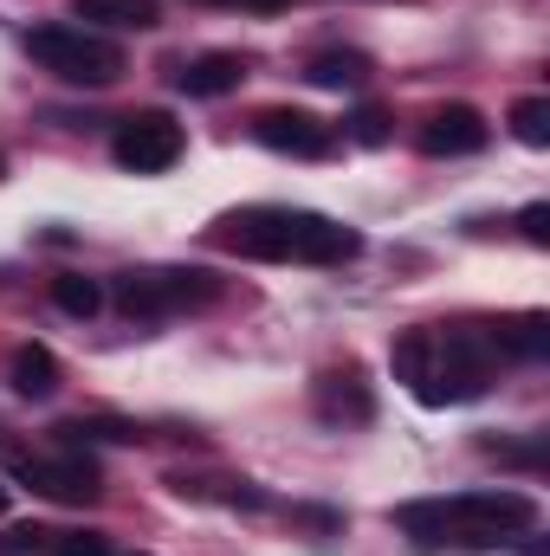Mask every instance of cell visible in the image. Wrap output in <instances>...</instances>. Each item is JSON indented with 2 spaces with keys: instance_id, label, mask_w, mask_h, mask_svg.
<instances>
[{
  "instance_id": "obj_13",
  "label": "cell",
  "mask_w": 550,
  "mask_h": 556,
  "mask_svg": "<svg viewBox=\"0 0 550 556\" xmlns=\"http://www.w3.org/2000/svg\"><path fill=\"white\" fill-rule=\"evenodd\" d=\"M492 350L499 363H545L550 356V317L545 311H518V317H492Z\"/></svg>"
},
{
  "instance_id": "obj_1",
  "label": "cell",
  "mask_w": 550,
  "mask_h": 556,
  "mask_svg": "<svg viewBox=\"0 0 550 556\" xmlns=\"http://www.w3.org/2000/svg\"><path fill=\"white\" fill-rule=\"evenodd\" d=\"M389 363H396V382L421 408H466L505 369L486 324H414L396 337Z\"/></svg>"
},
{
  "instance_id": "obj_9",
  "label": "cell",
  "mask_w": 550,
  "mask_h": 556,
  "mask_svg": "<svg viewBox=\"0 0 550 556\" xmlns=\"http://www.w3.org/2000/svg\"><path fill=\"white\" fill-rule=\"evenodd\" d=\"M253 137L266 142V149H278V155H304V162H317V155L337 149V130H330L324 117L298 111V104H273V111H260V117H253Z\"/></svg>"
},
{
  "instance_id": "obj_25",
  "label": "cell",
  "mask_w": 550,
  "mask_h": 556,
  "mask_svg": "<svg viewBox=\"0 0 550 556\" xmlns=\"http://www.w3.org/2000/svg\"><path fill=\"white\" fill-rule=\"evenodd\" d=\"M240 7H253V13H278V7H291V0H240Z\"/></svg>"
},
{
  "instance_id": "obj_27",
  "label": "cell",
  "mask_w": 550,
  "mask_h": 556,
  "mask_svg": "<svg viewBox=\"0 0 550 556\" xmlns=\"http://www.w3.org/2000/svg\"><path fill=\"white\" fill-rule=\"evenodd\" d=\"M201 7H227V0H201Z\"/></svg>"
},
{
  "instance_id": "obj_3",
  "label": "cell",
  "mask_w": 550,
  "mask_h": 556,
  "mask_svg": "<svg viewBox=\"0 0 550 556\" xmlns=\"http://www.w3.org/2000/svg\"><path fill=\"white\" fill-rule=\"evenodd\" d=\"M208 247L260 260V266H343V260L363 253V233L343 227V220H330V214H311V207L253 201V207L221 214L208 227Z\"/></svg>"
},
{
  "instance_id": "obj_4",
  "label": "cell",
  "mask_w": 550,
  "mask_h": 556,
  "mask_svg": "<svg viewBox=\"0 0 550 556\" xmlns=\"http://www.w3.org/2000/svg\"><path fill=\"white\" fill-rule=\"evenodd\" d=\"M26 52H33L52 78H65V85H91V91H104V85L124 78V46L104 39V33H91V26H65V20H52V26H26Z\"/></svg>"
},
{
  "instance_id": "obj_14",
  "label": "cell",
  "mask_w": 550,
  "mask_h": 556,
  "mask_svg": "<svg viewBox=\"0 0 550 556\" xmlns=\"http://www.w3.org/2000/svg\"><path fill=\"white\" fill-rule=\"evenodd\" d=\"M52 440L59 446H98V440H117V446H137V440H149V427L142 420H124V415H78V420H59L52 427Z\"/></svg>"
},
{
  "instance_id": "obj_10",
  "label": "cell",
  "mask_w": 550,
  "mask_h": 556,
  "mask_svg": "<svg viewBox=\"0 0 550 556\" xmlns=\"http://www.w3.org/2000/svg\"><path fill=\"white\" fill-rule=\"evenodd\" d=\"M492 142V124L473 111V104H440V111H427V124H421V149L427 155H479Z\"/></svg>"
},
{
  "instance_id": "obj_2",
  "label": "cell",
  "mask_w": 550,
  "mask_h": 556,
  "mask_svg": "<svg viewBox=\"0 0 550 556\" xmlns=\"http://www.w3.org/2000/svg\"><path fill=\"white\" fill-rule=\"evenodd\" d=\"M538 525V498L512 485L486 492H447V498H409L396 505V531L421 556H466V551H499Z\"/></svg>"
},
{
  "instance_id": "obj_28",
  "label": "cell",
  "mask_w": 550,
  "mask_h": 556,
  "mask_svg": "<svg viewBox=\"0 0 550 556\" xmlns=\"http://www.w3.org/2000/svg\"><path fill=\"white\" fill-rule=\"evenodd\" d=\"M137 556H142V551H137Z\"/></svg>"
},
{
  "instance_id": "obj_26",
  "label": "cell",
  "mask_w": 550,
  "mask_h": 556,
  "mask_svg": "<svg viewBox=\"0 0 550 556\" xmlns=\"http://www.w3.org/2000/svg\"><path fill=\"white\" fill-rule=\"evenodd\" d=\"M0 518H7V485H0Z\"/></svg>"
},
{
  "instance_id": "obj_6",
  "label": "cell",
  "mask_w": 550,
  "mask_h": 556,
  "mask_svg": "<svg viewBox=\"0 0 550 556\" xmlns=\"http://www.w3.org/2000/svg\"><path fill=\"white\" fill-rule=\"evenodd\" d=\"M7 479H20L26 492H39L52 505H98V492H104V466L85 446H59V453L13 446L7 453Z\"/></svg>"
},
{
  "instance_id": "obj_18",
  "label": "cell",
  "mask_w": 550,
  "mask_h": 556,
  "mask_svg": "<svg viewBox=\"0 0 550 556\" xmlns=\"http://www.w3.org/2000/svg\"><path fill=\"white\" fill-rule=\"evenodd\" d=\"M52 304L65 311V317H98L104 311V285L85 273H59L52 278Z\"/></svg>"
},
{
  "instance_id": "obj_8",
  "label": "cell",
  "mask_w": 550,
  "mask_h": 556,
  "mask_svg": "<svg viewBox=\"0 0 550 556\" xmlns=\"http://www.w3.org/2000/svg\"><path fill=\"white\" fill-rule=\"evenodd\" d=\"M311 415L324 420V427H370V420H376V389H370L363 363H330V369H317V382H311Z\"/></svg>"
},
{
  "instance_id": "obj_16",
  "label": "cell",
  "mask_w": 550,
  "mask_h": 556,
  "mask_svg": "<svg viewBox=\"0 0 550 556\" xmlns=\"http://www.w3.org/2000/svg\"><path fill=\"white\" fill-rule=\"evenodd\" d=\"M72 13L85 26H117V33H149L162 26V7L155 0H72Z\"/></svg>"
},
{
  "instance_id": "obj_21",
  "label": "cell",
  "mask_w": 550,
  "mask_h": 556,
  "mask_svg": "<svg viewBox=\"0 0 550 556\" xmlns=\"http://www.w3.org/2000/svg\"><path fill=\"white\" fill-rule=\"evenodd\" d=\"M46 556H117L104 531H46Z\"/></svg>"
},
{
  "instance_id": "obj_24",
  "label": "cell",
  "mask_w": 550,
  "mask_h": 556,
  "mask_svg": "<svg viewBox=\"0 0 550 556\" xmlns=\"http://www.w3.org/2000/svg\"><path fill=\"white\" fill-rule=\"evenodd\" d=\"M518 233H525L532 247H550V201H532V207L518 214Z\"/></svg>"
},
{
  "instance_id": "obj_11",
  "label": "cell",
  "mask_w": 550,
  "mask_h": 556,
  "mask_svg": "<svg viewBox=\"0 0 550 556\" xmlns=\"http://www.w3.org/2000/svg\"><path fill=\"white\" fill-rule=\"evenodd\" d=\"M240 78H247V59L240 52H201V59H182L168 72V85L182 98H227V91H240Z\"/></svg>"
},
{
  "instance_id": "obj_5",
  "label": "cell",
  "mask_w": 550,
  "mask_h": 556,
  "mask_svg": "<svg viewBox=\"0 0 550 556\" xmlns=\"http://www.w3.org/2000/svg\"><path fill=\"white\" fill-rule=\"evenodd\" d=\"M111 298L137 317V324H162L175 311H201L221 298V278L201 273V266H137V273H117Z\"/></svg>"
},
{
  "instance_id": "obj_7",
  "label": "cell",
  "mask_w": 550,
  "mask_h": 556,
  "mask_svg": "<svg viewBox=\"0 0 550 556\" xmlns=\"http://www.w3.org/2000/svg\"><path fill=\"white\" fill-rule=\"evenodd\" d=\"M182 149H188V130H182L168 111H137V117H124V124L111 130V155H117V168H130V175H168V168L182 162Z\"/></svg>"
},
{
  "instance_id": "obj_17",
  "label": "cell",
  "mask_w": 550,
  "mask_h": 556,
  "mask_svg": "<svg viewBox=\"0 0 550 556\" xmlns=\"http://www.w3.org/2000/svg\"><path fill=\"white\" fill-rule=\"evenodd\" d=\"M370 52H317L311 65H304V78L317 85V91H363L370 85Z\"/></svg>"
},
{
  "instance_id": "obj_20",
  "label": "cell",
  "mask_w": 550,
  "mask_h": 556,
  "mask_svg": "<svg viewBox=\"0 0 550 556\" xmlns=\"http://www.w3.org/2000/svg\"><path fill=\"white\" fill-rule=\"evenodd\" d=\"M512 137L525 149H550V98H518L512 104Z\"/></svg>"
},
{
  "instance_id": "obj_15",
  "label": "cell",
  "mask_w": 550,
  "mask_h": 556,
  "mask_svg": "<svg viewBox=\"0 0 550 556\" xmlns=\"http://www.w3.org/2000/svg\"><path fill=\"white\" fill-rule=\"evenodd\" d=\"M13 395L20 402H52L59 395V356L46 343H20L13 350Z\"/></svg>"
},
{
  "instance_id": "obj_19",
  "label": "cell",
  "mask_w": 550,
  "mask_h": 556,
  "mask_svg": "<svg viewBox=\"0 0 550 556\" xmlns=\"http://www.w3.org/2000/svg\"><path fill=\"white\" fill-rule=\"evenodd\" d=\"M479 453H492L499 466H518V472H532V479L550 466L545 433H525V440H492V433H486V440H479Z\"/></svg>"
},
{
  "instance_id": "obj_12",
  "label": "cell",
  "mask_w": 550,
  "mask_h": 556,
  "mask_svg": "<svg viewBox=\"0 0 550 556\" xmlns=\"http://www.w3.org/2000/svg\"><path fill=\"white\" fill-rule=\"evenodd\" d=\"M168 492L195 498V505H227V511H273L278 505L273 492H260L253 479H188V472H168Z\"/></svg>"
},
{
  "instance_id": "obj_23",
  "label": "cell",
  "mask_w": 550,
  "mask_h": 556,
  "mask_svg": "<svg viewBox=\"0 0 550 556\" xmlns=\"http://www.w3.org/2000/svg\"><path fill=\"white\" fill-rule=\"evenodd\" d=\"M0 556H46V525H13L0 538Z\"/></svg>"
},
{
  "instance_id": "obj_22",
  "label": "cell",
  "mask_w": 550,
  "mask_h": 556,
  "mask_svg": "<svg viewBox=\"0 0 550 556\" xmlns=\"http://www.w3.org/2000/svg\"><path fill=\"white\" fill-rule=\"evenodd\" d=\"M343 137L363 142V149H383V142H389V111H383V104H357L350 124H343Z\"/></svg>"
}]
</instances>
